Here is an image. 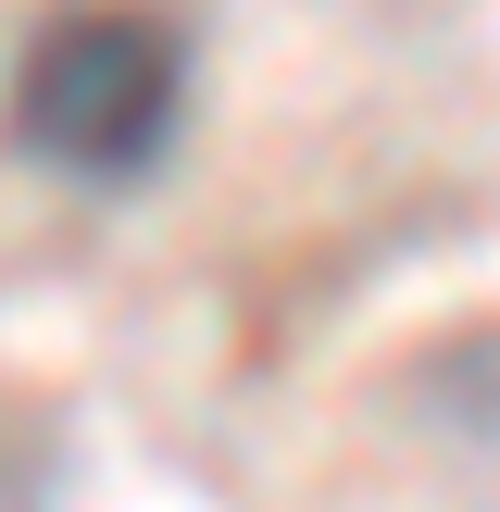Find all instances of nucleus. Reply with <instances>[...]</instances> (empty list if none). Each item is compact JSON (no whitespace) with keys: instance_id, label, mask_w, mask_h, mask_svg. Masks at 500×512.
I'll use <instances>...</instances> for the list:
<instances>
[{"instance_id":"f257e3e1","label":"nucleus","mask_w":500,"mask_h":512,"mask_svg":"<svg viewBox=\"0 0 500 512\" xmlns=\"http://www.w3.org/2000/svg\"><path fill=\"white\" fill-rule=\"evenodd\" d=\"M188 125V25L150 0H63L13 63V150L75 188H138Z\"/></svg>"}]
</instances>
